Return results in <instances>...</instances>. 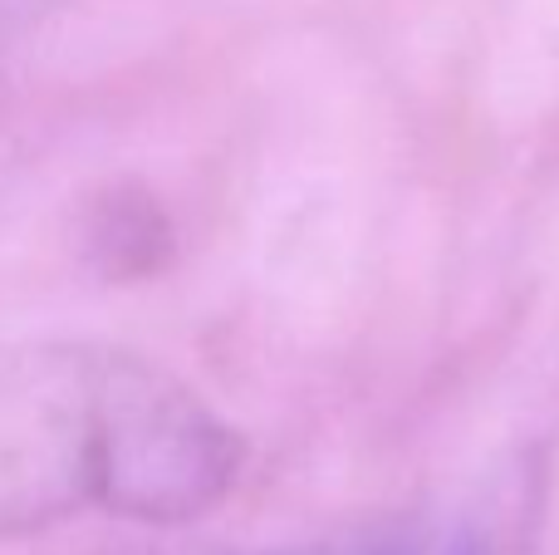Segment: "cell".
Segmentation results:
<instances>
[{
  "label": "cell",
  "instance_id": "7a4b0ae2",
  "mask_svg": "<svg viewBox=\"0 0 559 555\" xmlns=\"http://www.w3.org/2000/svg\"><path fill=\"white\" fill-rule=\"evenodd\" d=\"M255 555H515V501L506 492H472Z\"/></svg>",
  "mask_w": 559,
  "mask_h": 555
},
{
  "label": "cell",
  "instance_id": "6da1fadb",
  "mask_svg": "<svg viewBox=\"0 0 559 555\" xmlns=\"http://www.w3.org/2000/svg\"><path fill=\"white\" fill-rule=\"evenodd\" d=\"M246 442L143 354L88 340L0 350V536L108 511L177 527L236 487Z\"/></svg>",
  "mask_w": 559,
  "mask_h": 555
}]
</instances>
